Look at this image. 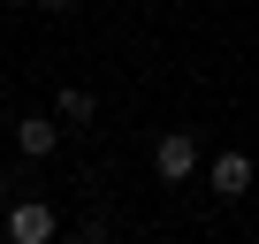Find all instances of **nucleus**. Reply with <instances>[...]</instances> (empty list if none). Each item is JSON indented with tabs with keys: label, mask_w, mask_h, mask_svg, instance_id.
<instances>
[{
	"label": "nucleus",
	"mask_w": 259,
	"mask_h": 244,
	"mask_svg": "<svg viewBox=\"0 0 259 244\" xmlns=\"http://www.w3.org/2000/svg\"><path fill=\"white\" fill-rule=\"evenodd\" d=\"M54 236H61V221H54L46 198H16L8 206V244H54Z\"/></svg>",
	"instance_id": "f03ea898"
},
{
	"label": "nucleus",
	"mask_w": 259,
	"mask_h": 244,
	"mask_svg": "<svg viewBox=\"0 0 259 244\" xmlns=\"http://www.w3.org/2000/svg\"><path fill=\"white\" fill-rule=\"evenodd\" d=\"M8 8H23V0H8Z\"/></svg>",
	"instance_id": "0eeeda50"
},
{
	"label": "nucleus",
	"mask_w": 259,
	"mask_h": 244,
	"mask_svg": "<svg viewBox=\"0 0 259 244\" xmlns=\"http://www.w3.org/2000/svg\"><path fill=\"white\" fill-rule=\"evenodd\" d=\"M153 176H160V183H191V176H198V138H191V130L153 138Z\"/></svg>",
	"instance_id": "f257e3e1"
},
{
	"label": "nucleus",
	"mask_w": 259,
	"mask_h": 244,
	"mask_svg": "<svg viewBox=\"0 0 259 244\" xmlns=\"http://www.w3.org/2000/svg\"><path fill=\"white\" fill-rule=\"evenodd\" d=\"M38 8H54V16H69V8H76V0H38Z\"/></svg>",
	"instance_id": "423d86ee"
},
{
	"label": "nucleus",
	"mask_w": 259,
	"mask_h": 244,
	"mask_svg": "<svg viewBox=\"0 0 259 244\" xmlns=\"http://www.w3.org/2000/svg\"><path fill=\"white\" fill-rule=\"evenodd\" d=\"M61 145V122H46V114H31V122H16V153H31V160H46Z\"/></svg>",
	"instance_id": "7ed1b4c3"
},
{
	"label": "nucleus",
	"mask_w": 259,
	"mask_h": 244,
	"mask_svg": "<svg viewBox=\"0 0 259 244\" xmlns=\"http://www.w3.org/2000/svg\"><path fill=\"white\" fill-rule=\"evenodd\" d=\"M54 114H61V122H92V92H84V84H69V92L54 99Z\"/></svg>",
	"instance_id": "39448f33"
},
{
	"label": "nucleus",
	"mask_w": 259,
	"mask_h": 244,
	"mask_svg": "<svg viewBox=\"0 0 259 244\" xmlns=\"http://www.w3.org/2000/svg\"><path fill=\"white\" fill-rule=\"evenodd\" d=\"M213 191H221V198H244V191H251V160H244V153H213Z\"/></svg>",
	"instance_id": "20e7f679"
}]
</instances>
